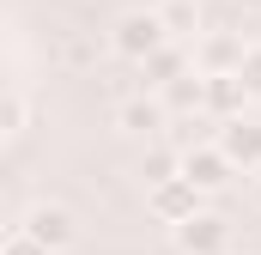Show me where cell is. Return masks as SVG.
<instances>
[{
    "instance_id": "obj_1",
    "label": "cell",
    "mask_w": 261,
    "mask_h": 255,
    "mask_svg": "<svg viewBox=\"0 0 261 255\" xmlns=\"http://www.w3.org/2000/svg\"><path fill=\"white\" fill-rule=\"evenodd\" d=\"M170 37H164V24H158V12H122L116 18V31H110V49L122 55V61H152L158 49H164Z\"/></svg>"
},
{
    "instance_id": "obj_2",
    "label": "cell",
    "mask_w": 261,
    "mask_h": 255,
    "mask_svg": "<svg viewBox=\"0 0 261 255\" xmlns=\"http://www.w3.org/2000/svg\"><path fill=\"white\" fill-rule=\"evenodd\" d=\"M219 158L231 170H261V122H219Z\"/></svg>"
},
{
    "instance_id": "obj_3",
    "label": "cell",
    "mask_w": 261,
    "mask_h": 255,
    "mask_svg": "<svg viewBox=\"0 0 261 255\" xmlns=\"http://www.w3.org/2000/svg\"><path fill=\"white\" fill-rule=\"evenodd\" d=\"M225 243H231V225L219 213H195V219L176 225V249L182 255H225Z\"/></svg>"
},
{
    "instance_id": "obj_4",
    "label": "cell",
    "mask_w": 261,
    "mask_h": 255,
    "mask_svg": "<svg viewBox=\"0 0 261 255\" xmlns=\"http://www.w3.org/2000/svg\"><path fill=\"white\" fill-rule=\"evenodd\" d=\"M24 237H31L37 249L61 255L67 243H73V213H67V207H31V213H24Z\"/></svg>"
},
{
    "instance_id": "obj_5",
    "label": "cell",
    "mask_w": 261,
    "mask_h": 255,
    "mask_svg": "<svg viewBox=\"0 0 261 255\" xmlns=\"http://www.w3.org/2000/svg\"><path fill=\"white\" fill-rule=\"evenodd\" d=\"M200 110H206V122H237L243 116L237 73H200Z\"/></svg>"
},
{
    "instance_id": "obj_6",
    "label": "cell",
    "mask_w": 261,
    "mask_h": 255,
    "mask_svg": "<svg viewBox=\"0 0 261 255\" xmlns=\"http://www.w3.org/2000/svg\"><path fill=\"white\" fill-rule=\"evenodd\" d=\"M176 176H182L195 194H206V189H225L231 164L219 158V146H195V152H182V170H176Z\"/></svg>"
},
{
    "instance_id": "obj_7",
    "label": "cell",
    "mask_w": 261,
    "mask_h": 255,
    "mask_svg": "<svg viewBox=\"0 0 261 255\" xmlns=\"http://www.w3.org/2000/svg\"><path fill=\"white\" fill-rule=\"evenodd\" d=\"M152 213H158V219L176 231L182 219H195V213H200V194L189 189L182 176H170V183H158V194H152Z\"/></svg>"
},
{
    "instance_id": "obj_8",
    "label": "cell",
    "mask_w": 261,
    "mask_h": 255,
    "mask_svg": "<svg viewBox=\"0 0 261 255\" xmlns=\"http://www.w3.org/2000/svg\"><path fill=\"white\" fill-rule=\"evenodd\" d=\"M237 61H243L237 37H206L200 43V73H237Z\"/></svg>"
},
{
    "instance_id": "obj_9",
    "label": "cell",
    "mask_w": 261,
    "mask_h": 255,
    "mask_svg": "<svg viewBox=\"0 0 261 255\" xmlns=\"http://www.w3.org/2000/svg\"><path fill=\"white\" fill-rule=\"evenodd\" d=\"M122 128H128V134H158V128H164V104H152V97L122 104Z\"/></svg>"
},
{
    "instance_id": "obj_10",
    "label": "cell",
    "mask_w": 261,
    "mask_h": 255,
    "mask_svg": "<svg viewBox=\"0 0 261 255\" xmlns=\"http://www.w3.org/2000/svg\"><path fill=\"white\" fill-rule=\"evenodd\" d=\"M140 73H146V85H170V79H182V49L164 43L152 61H140Z\"/></svg>"
},
{
    "instance_id": "obj_11",
    "label": "cell",
    "mask_w": 261,
    "mask_h": 255,
    "mask_svg": "<svg viewBox=\"0 0 261 255\" xmlns=\"http://www.w3.org/2000/svg\"><path fill=\"white\" fill-rule=\"evenodd\" d=\"M158 24H164V37H189V31L200 24L195 0H164V6H158Z\"/></svg>"
},
{
    "instance_id": "obj_12",
    "label": "cell",
    "mask_w": 261,
    "mask_h": 255,
    "mask_svg": "<svg viewBox=\"0 0 261 255\" xmlns=\"http://www.w3.org/2000/svg\"><path fill=\"white\" fill-rule=\"evenodd\" d=\"M237 85H243V97H261V43H255V49H243V61H237Z\"/></svg>"
},
{
    "instance_id": "obj_13",
    "label": "cell",
    "mask_w": 261,
    "mask_h": 255,
    "mask_svg": "<svg viewBox=\"0 0 261 255\" xmlns=\"http://www.w3.org/2000/svg\"><path fill=\"white\" fill-rule=\"evenodd\" d=\"M0 255H49V249H37V243L18 231V237H6V249H0Z\"/></svg>"
},
{
    "instance_id": "obj_14",
    "label": "cell",
    "mask_w": 261,
    "mask_h": 255,
    "mask_svg": "<svg viewBox=\"0 0 261 255\" xmlns=\"http://www.w3.org/2000/svg\"><path fill=\"white\" fill-rule=\"evenodd\" d=\"M237 6H249V12H261V0H237Z\"/></svg>"
},
{
    "instance_id": "obj_15",
    "label": "cell",
    "mask_w": 261,
    "mask_h": 255,
    "mask_svg": "<svg viewBox=\"0 0 261 255\" xmlns=\"http://www.w3.org/2000/svg\"><path fill=\"white\" fill-rule=\"evenodd\" d=\"M255 200H261V176H255Z\"/></svg>"
},
{
    "instance_id": "obj_16",
    "label": "cell",
    "mask_w": 261,
    "mask_h": 255,
    "mask_svg": "<svg viewBox=\"0 0 261 255\" xmlns=\"http://www.w3.org/2000/svg\"><path fill=\"white\" fill-rule=\"evenodd\" d=\"M0 134H6V128H0Z\"/></svg>"
}]
</instances>
